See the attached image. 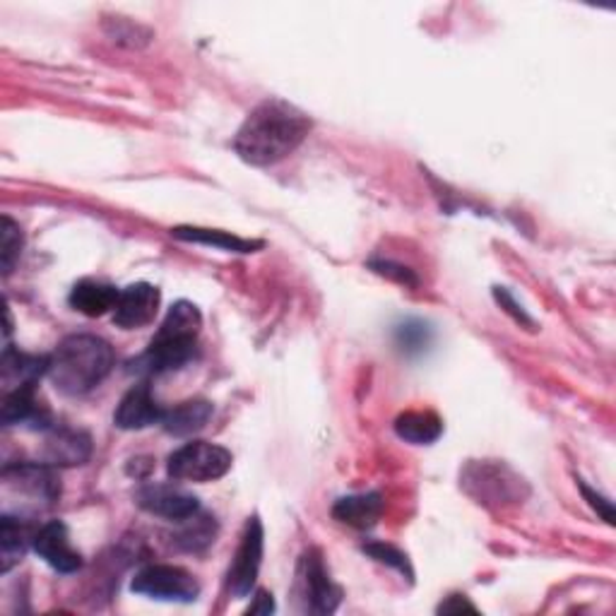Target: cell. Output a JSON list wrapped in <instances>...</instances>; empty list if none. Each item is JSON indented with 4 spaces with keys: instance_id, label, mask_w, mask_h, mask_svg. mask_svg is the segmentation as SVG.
<instances>
[{
    "instance_id": "cell-1",
    "label": "cell",
    "mask_w": 616,
    "mask_h": 616,
    "mask_svg": "<svg viewBox=\"0 0 616 616\" xmlns=\"http://www.w3.org/2000/svg\"><path fill=\"white\" fill-rule=\"evenodd\" d=\"M311 130V119L282 99H268L246 116L234 150L254 167H272L295 152Z\"/></svg>"
},
{
    "instance_id": "cell-2",
    "label": "cell",
    "mask_w": 616,
    "mask_h": 616,
    "mask_svg": "<svg viewBox=\"0 0 616 616\" xmlns=\"http://www.w3.org/2000/svg\"><path fill=\"white\" fill-rule=\"evenodd\" d=\"M113 366L116 357L107 340L85 332L68 335L49 357V380L61 395L80 398L105 384Z\"/></svg>"
},
{
    "instance_id": "cell-3",
    "label": "cell",
    "mask_w": 616,
    "mask_h": 616,
    "mask_svg": "<svg viewBox=\"0 0 616 616\" xmlns=\"http://www.w3.org/2000/svg\"><path fill=\"white\" fill-rule=\"evenodd\" d=\"M202 316L196 304L176 301L167 318L161 320L150 347L138 359L128 364V371L136 376H161L179 371L198 357V335Z\"/></svg>"
},
{
    "instance_id": "cell-4",
    "label": "cell",
    "mask_w": 616,
    "mask_h": 616,
    "mask_svg": "<svg viewBox=\"0 0 616 616\" xmlns=\"http://www.w3.org/2000/svg\"><path fill=\"white\" fill-rule=\"evenodd\" d=\"M231 453L225 446L210 441H190L176 448L167 460V475L173 481H215L231 469Z\"/></svg>"
},
{
    "instance_id": "cell-5",
    "label": "cell",
    "mask_w": 616,
    "mask_h": 616,
    "mask_svg": "<svg viewBox=\"0 0 616 616\" xmlns=\"http://www.w3.org/2000/svg\"><path fill=\"white\" fill-rule=\"evenodd\" d=\"M295 595L301 603V609L311 614H332L340 607L342 590L330 578L328 566L322 562L318 549H308L301 554L297 566Z\"/></svg>"
},
{
    "instance_id": "cell-6",
    "label": "cell",
    "mask_w": 616,
    "mask_h": 616,
    "mask_svg": "<svg viewBox=\"0 0 616 616\" xmlns=\"http://www.w3.org/2000/svg\"><path fill=\"white\" fill-rule=\"evenodd\" d=\"M130 590L136 595H145L150 599H159V603H196L200 595V583L193 574H188L181 566L169 564H155L145 566L138 570Z\"/></svg>"
},
{
    "instance_id": "cell-7",
    "label": "cell",
    "mask_w": 616,
    "mask_h": 616,
    "mask_svg": "<svg viewBox=\"0 0 616 616\" xmlns=\"http://www.w3.org/2000/svg\"><path fill=\"white\" fill-rule=\"evenodd\" d=\"M262 537L266 535H262V523L258 520V516L248 518L239 542V549L234 554V562L227 574L229 593L237 599L248 597L256 588L258 570L262 564Z\"/></svg>"
},
{
    "instance_id": "cell-8",
    "label": "cell",
    "mask_w": 616,
    "mask_h": 616,
    "mask_svg": "<svg viewBox=\"0 0 616 616\" xmlns=\"http://www.w3.org/2000/svg\"><path fill=\"white\" fill-rule=\"evenodd\" d=\"M136 504L152 513L157 518H165L171 523H181L190 516H196L200 510V501L196 494H190L176 484H165V481H152V484H142V487L136 491Z\"/></svg>"
},
{
    "instance_id": "cell-9",
    "label": "cell",
    "mask_w": 616,
    "mask_h": 616,
    "mask_svg": "<svg viewBox=\"0 0 616 616\" xmlns=\"http://www.w3.org/2000/svg\"><path fill=\"white\" fill-rule=\"evenodd\" d=\"M3 481L8 489H14L32 498L37 504H56L61 496V479L56 477L49 463H14L6 465Z\"/></svg>"
},
{
    "instance_id": "cell-10",
    "label": "cell",
    "mask_w": 616,
    "mask_h": 616,
    "mask_svg": "<svg viewBox=\"0 0 616 616\" xmlns=\"http://www.w3.org/2000/svg\"><path fill=\"white\" fill-rule=\"evenodd\" d=\"M32 549L58 574H78L82 568V554L72 547L68 525L63 520H49L47 525H41L34 535Z\"/></svg>"
},
{
    "instance_id": "cell-11",
    "label": "cell",
    "mask_w": 616,
    "mask_h": 616,
    "mask_svg": "<svg viewBox=\"0 0 616 616\" xmlns=\"http://www.w3.org/2000/svg\"><path fill=\"white\" fill-rule=\"evenodd\" d=\"M161 295L155 285L136 282L121 289L119 304L113 308V322L121 330H138L155 322L159 314Z\"/></svg>"
},
{
    "instance_id": "cell-12",
    "label": "cell",
    "mask_w": 616,
    "mask_h": 616,
    "mask_svg": "<svg viewBox=\"0 0 616 616\" xmlns=\"http://www.w3.org/2000/svg\"><path fill=\"white\" fill-rule=\"evenodd\" d=\"M161 417H165V407L157 403L148 380H142L123 395L113 413V424L123 431H140L161 424Z\"/></svg>"
},
{
    "instance_id": "cell-13",
    "label": "cell",
    "mask_w": 616,
    "mask_h": 616,
    "mask_svg": "<svg viewBox=\"0 0 616 616\" xmlns=\"http://www.w3.org/2000/svg\"><path fill=\"white\" fill-rule=\"evenodd\" d=\"M92 458V438L80 429L53 427L47 431V444H43V463L51 467H76L85 465Z\"/></svg>"
},
{
    "instance_id": "cell-14",
    "label": "cell",
    "mask_w": 616,
    "mask_h": 616,
    "mask_svg": "<svg viewBox=\"0 0 616 616\" xmlns=\"http://www.w3.org/2000/svg\"><path fill=\"white\" fill-rule=\"evenodd\" d=\"M3 424L6 427H29L37 431H49L56 421L51 409L37 398V386H24L6 395Z\"/></svg>"
},
{
    "instance_id": "cell-15",
    "label": "cell",
    "mask_w": 616,
    "mask_h": 616,
    "mask_svg": "<svg viewBox=\"0 0 616 616\" xmlns=\"http://www.w3.org/2000/svg\"><path fill=\"white\" fill-rule=\"evenodd\" d=\"M37 527L29 518H14L10 513H3L0 518V568L3 574H10L12 566H18L29 547H34Z\"/></svg>"
},
{
    "instance_id": "cell-16",
    "label": "cell",
    "mask_w": 616,
    "mask_h": 616,
    "mask_svg": "<svg viewBox=\"0 0 616 616\" xmlns=\"http://www.w3.org/2000/svg\"><path fill=\"white\" fill-rule=\"evenodd\" d=\"M119 297H121V289H116L109 282L87 277V280H80L70 289L68 304L87 318H101L107 314H113L116 304H119Z\"/></svg>"
},
{
    "instance_id": "cell-17",
    "label": "cell",
    "mask_w": 616,
    "mask_h": 616,
    "mask_svg": "<svg viewBox=\"0 0 616 616\" xmlns=\"http://www.w3.org/2000/svg\"><path fill=\"white\" fill-rule=\"evenodd\" d=\"M3 386L6 393L24 386H39L41 376H49V357L27 355V351L6 345L3 349Z\"/></svg>"
},
{
    "instance_id": "cell-18",
    "label": "cell",
    "mask_w": 616,
    "mask_h": 616,
    "mask_svg": "<svg viewBox=\"0 0 616 616\" xmlns=\"http://www.w3.org/2000/svg\"><path fill=\"white\" fill-rule=\"evenodd\" d=\"M380 513H384V498L376 491L345 496L332 506V518L342 525L357 527V530L374 527L380 520Z\"/></svg>"
},
{
    "instance_id": "cell-19",
    "label": "cell",
    "mask_w": 616,
    "mask_h": 616,
    "mask_svg": "<svg viewBox=\"0 0 616 616\" xmlns=\"http://www.w3.org/2000/svg\"><path fill=\"white\" fill-rule=\"evenodd\" d=\"M212 417V403L208 400H183L165 409V417H161V429L171 436H190L200 429L208 427Z\"/></svg>"
},
{
    "instance_id": "cell-20",
    "label": "cell",
    "mask_w": 616,
    "mask_h": 616,
    "mask_svg": "<svg viewBox=\"0 0 616 616\" xmlns=\"http://www.w3.org/2000/svg\"><path fill=\"white\" fill-rule=\"evenodd\" d=\"M171 237L190 244L212 246V248H219V251H229V254H254L258 248H262V241H248L241 237H234L229 231L202 229V227H176L171 229Z\"/></svg>"
},
{
    "instance_id": "cell-21",
    "label": "cell",
    "mask_w": 616,
    "mask_h": 616,
    "mask_svg": "<svg viewBox=\"0 0 616 616\" xmlns=\"http://www.w3.org/2000/svg\"><path fill=\"white\" fill-rule=\"evenodd\" d=\"M395 434L413 446H429L444 434V421L434 413H405L395 419Z\"/></svg>"
},
{
    "instance_id": "cell-22",
    "label": "cell",
    "mask_w": 616,
    "mask_h": 616,
    "mask_svg": "<svg viewBox=\"0 0 616 616\" xmlns=\"http://www.w3.org/2000/svg\"><path fill=\"white\" fill-rule=\"evenodd\" d=\"M217 537V523L212 516H202L198 510L196 516L181 520V530L176 533L173 542L183 552H202L208 549Z\"/></svg>"
},
{
    "instance_id": "cell-23",
    "label": "cell",
    "mask_w": 616,
    "mask_h": 616,
    "mask_svg": "<svg viewBox=\"0 0 616 616\" xmlns=\"http://www.w3.org/2000/svg\"><path fill=\"white\" fill-rule=\"evenodd\" d=\"M395 342L405 351V355H421L424 349L431 345V328L424 320H405L395 328Z\"/></svg>"
},
{
    "instance_id": "cell-24",
    "label": "cell",
    "mask_w": 616,
    "mask_h": 616,
    "mask_svg": "<svg viewBox=\"0 0 616 616\" xmlns=\"http://www.w3.org/2000/svg\"><path fill=\"white\" fill-rule=\"evenodd\" d=\"M22 246H24V237L20 225L6 215L3 229H0V262H3L6 277L14 270V266H18V260L22 256Z\"/></svg>"
},
{
    "instance_id": "cell-25",
    "label": "cell",
    "mask_w": 616,
    "mask_h": 616,
    "mask_svg": "<svg viewBox=\"0 0 616 616\" xmlns=\"http://www.w3.org/2000/svg\"><path fill=\"white\" fill-rule=\"evenodd\" d=\"M361 549H364V554H369L371 559H376L378 564H386V566L398 570V574H403L407 580L415 578V570H413V566H409L407 554H403L398 547L386 545V542H369V545H364Z\"/></svg>"
},
{
    "instance_id": "cell-26",
    "label": "cell",
    "mask_w": 616,
    "mask_h": 616,
    "mask_svg": "<svg viewBox=\"0 0 616 616\" xmlns=\"http://www.w3.org/2000/svg\"><path fill=\"white\" fill-rule=\"evenodd\" d=\"M371 268L378 272V275H384V277H390V280L395 282H400V285H407V287H417L419 280H417V275L405 268V266H398V262H390V260H371Z\"/></svg>"
},
{
    "instance_id": "cell-27",
    "label": "cell",
    "mask_w": 616,
    "mask_h": 616,
    "mask_svg": "<svg viewBox=\"0 0 616 616\" xmlns=\"http://www.w3.org/2000/svg\"><path fill=\"white\" fill-rule=\"evenodd\" d=\"M578 489L583 491L585 498H588V504L597 510V516L603 518L607 525H612L614 523V506H612L609 498H605L603 494H597L595 489H590L588 484H585L583 479H578Z\"/></svg>"
},
{
    "instance_id": "cell-28",
    "label": "cell",
    "mask_w": 616,
    "mask_h": 616,
    "mask_svg": "<svg viewBox=\"0 0 616 616\" xmlns=\"http://www.w3.org/2000/svg\"><path fill=\"white\" fill-rule=\"evenodd\" d=\"M494 297H496L498 304H501V306L506 308V311H508L513 318H516L518 322H523V326H530V328L535 326V322L525 316L523 308H520L516 301H513V297L508 295V291H506L504 287H496V289H494Z\"/></svg>"
},
{
    "instance_id": "cell-29",
    "label": "cell",
    "mask_w": 616,
    "mask_h": 616,
    "mask_svg": "<svg viewBox=\"0 0 616 616\" xmlns=\"http://www.w3.org/2000/svg\"><path fill=\"white\" fill-rule=\"evenodd\" d=\"M270 612H275L272 595H268L266 590H258L256 593V605L248 607V614H270Z\"/></svg>"
},
{
    "instance_id": "cell-30",
    "label": "cell",
    "mask_w": 616,
    "mask_h": 616,
    "mask_svg": "<svg viewBox=\"0 0 616 616\" xmlns=\"http://www.w3.org/2000/svg\"><path fill=\"white\" fill-rule=\"evenodd\" d=\"M460 609H467V612H477V607L473 603H467L465 597L460 595H453L448 597V603H444L441 607H438V612H460Z\"/></svg>"
}]
</instances>
